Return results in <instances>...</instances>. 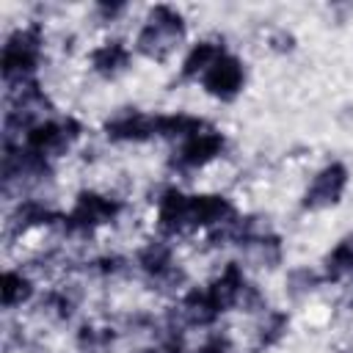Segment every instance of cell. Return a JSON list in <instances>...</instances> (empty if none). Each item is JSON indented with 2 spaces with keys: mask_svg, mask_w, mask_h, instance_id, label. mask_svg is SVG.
I'll return each mask as SVG.
<instances>
[{
  "mask_svg": "<svg viewBox=\"0 0 353 353\" xmlns=\"http://www.w3.org/2000/svg\"><path fill=\"white\" fill-rule=\"evenodd\" d=\"M185 39V19L171 6H154L149 11L146 25L135 39V50L152 61H165L176 44Z\"/></svg>",
  "mask_w": 353,
  "mask_h": 353,
  "instance_id": "cell-1",
  "label": "cell"
},
{
  "mask_svg": "<svg viewBox=\"0 0 353 353\" xmlns=\"http://www.w3.org/2000/svg\"><path fill=\"white\" fill-rule=\"evenodd\" d=\"M41 61V30L36 25L17 30L6 39L3 47V80L6 85H22L33 80V72Z\"/></svg>",
  "mask_w": 353,
  "mask_h": 353,
  "instance_id": "cell-2",
  "label": "cell"
},
{
  "mask_svg": "<svg viewBox=\"0 0 353 353\" xmlns=\"http://www.w3.org/2000/svg\"><path fill=\"white\" fill-rule=\"evenodd\" d=\"M124 204L119 199L94 193V190H83L72 207L69 215H63V229L72 234H91L97 226L110 223L121 215Z\"/></svg>",
  "mask_w": 353,
  "mask_h": 353,
  "instance_id": "cell-3",
  "label": "cell"
},
{
  "mask_svg": "<svg viewBox=\"0 0 353 353\" xmlns=\"http://www.w3.org/2000/svg\"><path fill=\"white\" fill-rule=\"evenodd\" d=\"M80 124L74 119H63V121H52V119H41L39 124H33L28 132H25V143L22 149L33 152V154H41V157H55L61 152H66L77 138H80Z\"/></svg>",
  "mask_w": 353,
  "mask_h": 353,
  "instance_id": "cell-4",
  "label": "cell"
},
{
  "mask_svg": "<svg viewBox=\"0 0 353 353\" xmlns=\"http://www.w3.org/2000/svg\"><path fill=\"white\" fill-rule=\"evenodd\" d=\"M226 146V138L218 132V130H204V132H196L190 138H185L179 143V149L174 152V160L171 165L179 168V171H196V168H204L207 163H212Z\"/></svg>",
  "mask_w": 353,
  "mask_h": 353,
  "instance_id": "cell-5",
  "label": "cell"
},
{
  "mask_svg": "<svg viewBox=\"0 0 353 353\" xmlns=\"http://www.w3.org/2000/svg\"><path fill=\"white\" fill-rule=\"evenodd\" d=\"M345 188H347V168L342 163H328L325 168H320L312 176L301 207L312 210V212L314 210H325V207H331V204H336L342 199Z\"/></svg>",
  "mask_w": 353,
  "mask_h": 353,
  "instance_id": "cell-6",
  "label": "cell"
},
{
  "mask_svg": "<svg viewBox=\"0 0 353 353\" xmlns=\"http://www.w3.org/2000/svg\"><path fill=\"white\" fill-rule=\"evenodd\" d=\"M243 83H245V69H243L240 58H234L229 52H223L201 77L204 91L210 97H215V99H223V102L234 99L240 94Z\"/></svg>",
  "mask_w": 353,
  "mask_h": 353,
  "instance_id": "cell-7",
  "label": "cell"
},
{
  "mask_svg": "<svg viewBox=\"0 0 353 353\" xmlns=\"http://www.w3.org/2000/svg\"><path fill=\"white\" fill-rule=\"evenodd\" d=\"M232 218H234V207L226 196L204 193V196H190L188 199L190 229H215V226L229 223Z\"/></svg>",
  "mask_w": 353,
  "mask_h": 353,
  "instance_id": "cell-8",
  "label": "cell"
},
{
  "mask_svg": "<svg viewBox=\"0 0 353 353\" xmlns=\"http://www.w3.org/2000/svg\"><path fill=\"white\" fill-rule=\"evenodd\" d=\"M105 135L116 143H141L149 141L154 132V116H146L141 110H121L113 119L105 121Z\"/></svg>",
  "mask_w": 353,
  "mask_h": 353,
  "instance_id": "cell-9",
  "label": "cell"
},
{
  "mask_svg": "<svg viewBox=\"0 0 353 353\" xmlns=\"http://www.w3.org/2000/svg\"><path fill=\"white\" fill-rule=\"evenodd\" d=\"M188 199L182 190L168 188L160 193L157 199V229L165 237H176L182 232H190V221H188Z\"/></svg>",
  "mask_w": 353,
  "mask_h": 353,
  "instance_id": "cell-10",
  "label": "cell"
},
{
  "mask_svg": "<svg viewBox=\"0 0 353 353\" xmlns=\"http://www.w3.org/2000/svg\"><path fill=\"white\" fill-rule=\"evenodd\" d=\"M88 58H91V69H94L97 74H102V77H116V74H121V72L130 66L132 50H130L124 41H105V44L94 47Z\"/></svg>",
  "mask_w": 353,
  "mask_h": 353,
  "instance_id": "cell-11",
  "label": "cell"
},
{
  "mask_svg": "<svg viewBox=\"0 0 353 353\" xmlns=\"http://www.w3.org/2000/svg\"><path fill=\"white\" fill-rule=\"evenodd\" d=\"M223 44L218 41H199L190 47V52L182 61V80H201L204 72L223 55Z\"/></svg>",
  "mask_w": 353,
  "mask_h": 353,
  "instance_id": "cell-12",
  "label": "cell"
},
{
  "mask_svg": "<svg viewBox=\"0 0 353 353\" xmlns=\"http://www.w3.org/2000/svg\"><path fill=\"white\" fill-rule=\"evenodd\" d=\"M207 121L199 116H188V113H168V116H154V132L163 138H190L196 132H204Z\"/></svg>",
  "mask_w": 353,
  "mask_h": 353,
  "instance_id": "cell-13",
  "label": "cell"
},
{
  "mask_svg": "<svg viewBox=\"0 0 353 353\" xmlns=\"http://www.w3.org/2000/svg\"><path fill=\"white\" fill-rule=\"evenodd\" d=\"M176 262H174V254H171V248L165 245V243H149V245H143L141 251H138V268L149 276V281H157L160 276H165L171 268H174Z\"/></svg>",
  "mask_w": 353,
  "mask_h": 353,
  "instance_id": "cell-14",
  "label": "cell"
},
{
  "mask_svg": "<svg viewBox=\"0 0 353 353\" xmlns=\"http://www.w3.org/2000/svg\"><path fill=\"white\" fill-rule=\"evenodd\" d=\"M58 221V212H52L44 201H36V199H28L17 207V212L11 215V229L14 232H25L30 226H41V223H52Z\"/></svg>",
  "mask_w": 353,
  "mask_h": 353,
  "instance_id": "cell-15",
  "label": "cell"
},
{
  "mask_svg": "<svg viewBox=\"0 0 353 353\" xmlns=\"http://www.w3.org/2000/svg\"><path fill=\"white\" fill-rule=\"evenodd\" d=\"M325 279L328 281L353 279V234L339 240L336 248L325 256Z\"/></svg>",
  "mask_w": 353,
  "mask_h": 353,
  "instance_id": "cell-16",
  "label": "cell"
},
{
  "mask_svg": "<svg viewBox=\"0 0 353 353\" xmlns=\"http://www.w3.org/2000/svg\"><path fill=\"white\" fill-rule=\"evenodd\" d=\"M33 295V284L28 276L17 273V270H6L3 273V284H0V298L6 309H14L19 303H25Z\"/></svg>",
  "mask_w": 353,
  "mask_h": 353,
  "instance_id": "cell-17",
  "label": "cell"
},
{
  "mask_svg": "<svg viewBox=\"0 0 353 353\" xmlns=\"http://www.w3.org/2000/svg\"><path fill=\"white\" fill-rule=\"evenodd\" d=\"M116 331L110 328H94V325H83L77 331V347L83 353H108V347L113 345Z\"/></svg>",
  "mask_w": 353,
  "mask_h": 353,
  "instance_id": "cell-18",
  "label": "cell"
},
{
  "mask_svg": "<svg viewBox=\"0 0 353 353\" xmlns=\"http://www.w3.org/2000/svg\"><path fill=\"white\" fill-rule=\"evenodd\" d=\"M287 325H290V317L284 312H268L262 325H259V347H273L284 334H287Z\"/></svg>",
  "mask_w": 353,
  "mask_h": 353,
  "instance_id": "cell-19",
  "label": "cell"
},
{
  "mask_svg": "<svg viewBox=\"0 0 353 353\" xmlns=\"http://www.w3.org/2000/svg\"><path fill=\"white\" fill-rule=\"evenodd\" d=\"M317 284H320V276H317L314 270H309V268H298V270L290 273V290H292L295 295L312 292Z\"/></svg>",
  "mask_w": 353,
  "mask_h": 353,
  "instance_id": "cell-20",
  "label": "cell"
},
{
  "mask_svg": "<svg viewBox=\"0 0 353 353\" xmlns=\"http://www.w3.org/2000/svg\"><path fill=\"white\" fill-rule=\"evenodd\" d=\"M124 265H127V262H124L121 256H116V254H105V256H99V259L91 262V270L99 273V276H116V273L124 270Z\"/></svg>",
  "mask_w": 353,
  "mask_h": 353,
  "instance_id": "cell-21",
  "label": "cell"
},
{
  "mask_svg": "<svg viewBox=\"0 0 353 353\" xmlns=\"http://www.w3.org/2000/svg\"><path fill=\"white\" fill-rule=\"evenodd\" d=\"M229 350V339L223 336V334H212L201 347H199V353H226Z\"/></svg>",
  "mask_w": 353,
  "mask_h": 353,
  "instance_id": "cell-22",
  "label": "cell"
},
{
  "mask_svg": "<svg viewBox=\"0 0 353 353\" xmlns=\"http://www.w3.org/2000/svg\"><path fill=\"white\" fill-rule=\"evenodd\" d=\"M138 353H163L160 347H146V350H138Z\"/></svg>",
  "mask_w": 353,
  "mask_h": 353,
  "instance_id": "cell-23",
  "label": "cell"
}]
</instances>
